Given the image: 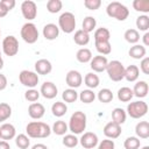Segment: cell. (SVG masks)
Returning a JSON list of instances; mask_svg holds the SVG:
<instances>
[{
	"label": "cell",
	"instance_id": "58",
	"mask_svg": "<svg viewBox=\"0 0 149 149\" xmlns=\"http://www.w3.org/2000/svg\"><path fill=\"white\" fill-rule=\"evenodd\" d=\"M0 139H1V134H0Z\"/></svg>",
	"mask_w": 149,
	"mask_h": 149
},
{
	"label": "cell",
	"instance_id": "46",
	"mask_svg": "<svg viewBox=\"0 0 149 149\" xmlns=\"http://www.w3.org/2000/svg\"><path fill=\"white\" fill-rule=\"evenodd\" d=\"M84 6L90 10H97L101 6V1L100 0H85Z\"/></svg>",
	"mask_w": 149,
	"mask_h": 149
},
{
	"label": "cell",
	"instance_id": "2",
	"mask_svg": "<svg viewBox=\"0 0 149 149\" xmlns=\"http://www.w3.org/2000/svg\"><path fill=\"white\" fill-rule=\"evenodd\" d=\"M86 123H87L86 114L81 111H77L70 116L68 128L72 134L79 135V134H83L84 130L86 129Z\"/></svg>",
	"mask_w": 149,
	"mask_h": 149
},
{
	"label": "cell",
	"instance_id": "32",
	"mask_svg": "<svg viewBox=\"0 0 149 149\" xmlns=\"http://www.w3.org/2000/svg\"><path fill=\"white\" fill-rule=\"evenodd\" d=\"M95 97H97L98 100H99L100 102H102V104H108V102H111V101L113 100V98H114L113 92H112L109 88H101V90H99V92L97 93Z\"/></svg>",
	"mask_w": 149,
	"mask_h": 149
},
{
	"label": "cell",
	"instance_id": "25",
	"mask_svg": "<svg viewBox=\"0 0 149 149\" xmlns=\"http://www.w3.org/2000/svg\"><path fill=\"white\" fill-rule=\"evenodd\" d=\"M126 119H127V113L123 108L121 107H115L113 111H112V121L118 123V125H122L126 122Z\"/></svg>",
	"mask_w": 149,
	"mask_h": 149
},
{
	"label": "cell",
	"instance_id": "47",
	"mask_svg": "<svg viewBox=\"0 0 149 149\" xmlns=\"http://www.w3.org/2000/svg\"><path fill=\"white\" fill-rule=\"evenodd\" d=\"M98 149H115V143L113 140L106 139L98 143Z\"/></svg>",
	"mask_w": 149,
	"mask_h": 149
},
{
	"label": "cell",
	"instance_id": "24",
	"mask_svg": "<svg viewBox=\"0 0 149 149\" xmlns=\"http://www.w3.org/2000/svg\"><path fill=\"white\" fill-rule=\"evenodd\" d=\"M128 54L134 59H142L143 57H146L147 50L142 44H134L133 47H130Z\"/></svg>",
	"mask_w": 149,
	"mask_h": 149
},
{
	"label": "cell",
	"instance_id": "48",
	"mask_svg": "<svg viewBox=\"0 0 149 149\" xmlns=\"http://www.w3.org/2000/svg\"><path fill=\"white\" fill-rule=\"evenodd\" d=\"M144 74H149V57H143L140 62V69Z\"/></svg>",
	"mask_w": 149,
	"mask_h": 149
},
{
	"label": "cell",
	"instance_id": "15",
	"mask_svg": "<svg viewBox=\"0 0 149 149\" xmlns=\"http://www.w3.org/2000/svg\"><path fill=\"white\" fill-rule=\"evenodd\" d=\"M102 132H104V135H105L107 139L114 140V139H118V137L121 135L122 129H121V126H120V125H118V123H115V122H113V121H109V122H107V123L105 125Z\"/></svg>",
	"mask_w": 149,
	"mask_h": 149
},
{
	"label": "cell",
	"instance_id": "13",
	"mask_svg": "<svg viewBox=\"0 0 149 149\" xmlns=\"http://www.w3.org/2000/svg\"><path fill=\"white\" fill-rule=\"evenodd\" d=\"M107 64H108V59L106 58V56H101V55L92 57V59L90 62V66H91V69L93 70L94 73L95 72L100 73V72L106 71Z\"/></svg>",
	"mask_w": 149,
	"mask_h": 149
},
{
	"label": "cell",
	"instance_id": "11",
	"mask_svg": "<svg viewBox=\"0 0 149 149\" xmlns=\"http://www.w3.org/2000/svg\"><path fill=\"white\" fill-rule=\"evenodd\" d=\"M79 143L84 149H93L98 146L99 139L98 135L93 132H85L83 133L81 137L79 139Z\"/></svg>",
	"mask_w": 149,
	"mask_h": 149
},
{
	"label": "cell",
	"instance_id": "38",
	"mask_svg": "<svg viewBox=\"0 0 149 149\" xmlns=\"http://www.w3.org/2000/svg\"><path fill=\"white\" fill-rule=\"evenodd\" d=\"M15 144L19 149H28L30 146V140L26 134H19L15 136Z\"/></svg>",
	"mask_w": 149,
	"mask_h": 149
},
{
	"label": "cell",
	"instance_id": "41",
	"mask_svg": "<svg viewBox=\"0 0 149 149\" xmlns=\"http://www.w3.org/2000/svg\"><path fill=\"white\" fill-rule=\"evenodd\" d=\"M62 143L66 148H74L79 143V139L74 134H65L62 140Z\"/></svg>",
	"mask_w": 149,
	"mask_h": 149
},
{
	"label": "cell",
	"instance_id": "50",
	"mask_svg": "<svg viewBox=\"0 0 149 149\" xmlns=\"http://www.w3.org/2000/svg\"><path fill=\"white\" fill-rule=\"evenodd\" d=\"M7 84H8L7 77H6L5 74L0 73V91H3V90L7 87Z\"/></svg>",
	"mask_w": 149,
	"mask_h": 149
},
{
	"label": "cell",
	"instance_id": "18",
	"mask_svg": "<svg viewBox=\"0 0 149 149\" xmlns=\"http://www.w3.org/2000/svg\"><path fill=\"white\" fill-rule=\"evenodd\" d=\"M43 37L48 41H54L59 36V28L55 23H47L42 30Z\"/></svg>",
	"mask_w": 149,
	"mask_h": 149
},
{
	"label": "cell",
	"instance_id": "52",
	"mask_svg": "<svg viewBox=\"0 0 149 149\" xmlns=\"http://www.w3.org/2000/svg\"><path fill=\"white\" fill-rule=\"evenodd\" d=\"M8 14V10L5 8V6L0 2V17H3V16H6Z\"/></svg>",
	"mask_w": 149,
	"mask_h": 149
},
{
	"label": "cell",
	"instance_id": "49",
	"mask_svg": "<svg viewBox=\"0 0 149 149\" xmlns=\"http://www.w3.org/2000/svg\"><path fill=\"white\" fill-rule=\"evenodd\" d=\"M0 2L5 6V8H6L8 12L12 10V9L15 7V5H16L15 0H0Z\"/></svg>",
	"mask_w": 149,
	"mask_h": 149
},
{
	"label": "cell",
	"instance_id": "12",
	"mask_svg": "<svg viewBox=\"0 0 149 149\" xmlns=\"http://www.w3.org/2000/svg\"><path fill=\"white\" fill-rule=\"evenodd\" d=\"M65 83L69 88H78L83 84V76L77 70H70L65 76Z\"/></svg>",
	"mask_w": 149,
	"mask_h": 149
},
{
	"label": "cell",
	"instance_id": "28",
	"mask_svg": "<svg viewBox=\"0 0 149 149\" xmlns=\"http://www.w3.org/2000/svg\"><path fill=\"white\" fill-rule=\"evenodd\" d=\"M73 41H74L76 44H78L80 47H84V45L88 44V42H90V34L85 33L81 29L76 30L74 35H73Z\"/></svg>",
	"mask_w": 149,
	"mask_h": 149
},
{
	"label": "cell",
	"instance_id": "23",
	"mask_svg": "<svg viewBox=\"0 0 149 149\" xmlns=\"http://www.w3.org/2000/svg\"><path fill=\"white\" fill-rule=\"evenodd\" d=\"M84 83L85 85L87 86V88L90 90H93V88H97L100 84V79H99V76L94 72H88L85 74L84 77Z\"/></svg>",
	"mask_w": 149,
	"mask_h": 149
},
{
	"label": "cell",
	"instance_id": "10",
	"mask_svg": "<svg viewBox=\"0 0 149 149\" xmlns=\"http://www.w3.org/2000/svg\"><path fill=\"white\" fill-rule=\"evenodd\" d=\"M21 13H22V16L28 21H33L36 15H37V6L34 1L31 0H24L22 3H21Z\"/></svg>",
	"mask_w": 149,
	"mask_h": 149
},
{
	"label": "cell",
	"instance_id": "51",
	"mask_svg": "<svg viewBox=\"0 0 149 149\" xmlns=\"http://www.w3.org/2000/svg\"><path fill=\"white\" fill-rule=\"evenodd\" d=\"M142 42H143L142 45H143L144 48L149 45V33H148V31H146V33L143 34V36H142Z\"/></svg>",
	"mask_w": 149,
	"mask_h": 149
},
{
	"label": "cell",
	"instance_id": "22",
	"mask_svg": "<svg viewBox=\"0 0 149 149\" xmlns=\"http://www.w3.org/2000/svg\"><path fill=\"white\" fill-rule=\"evenodd\" d=\"M135 134L139 139H148L149 137V122L148 121H140L135 126Z\"/></svg>",
	"mask_w": 149,
	"mask_h": 149
},
{
	"label": "cell",
	"instance_id": "36",
	"mask_svg": "<svg viewBox=\"0 0 149 149\" xmlns=\"http://www.w3.org/2000/svg\"><path fill=\"white\" fill-rule=\"evenodd\" d=\"M136 30L139 31H148V29H149V16L148 15H146V14H143V15H140V16H137L136 17Z\"/></svg>",
	"mask_w": 149,
	"mask_h": 149
},
{
	"label": "cell",
	"instance_id": "40",
	"mask_svg": "<svg viewBox=\"0 0 149 149\" xmlns=\"http://www.w3.org/2000/svg\"><path fill=\"white\" fill-rule=\"evenodd\" d=\"M12 115V107L7 102H0V122H5Z\"/></svg>",
	"mask_w": 149,
	"mask_h": 149
},
{
	"label": "cell",
	"instance_id": "31",
	"mask_svg": "<svg viewBox=\"0 0 149 149\" xmlns=\"http://www.w3.org/2000/svg\"><path fill=\"white\" fill-rule=\"evenodd\" d=\"M92 57H93L92 52L87 48H80L76 54V58L79 63H88V62H91Z\"/></svg>",
	"mask_w": 149,
	"mask_h": 149
},
{
	"label": "cell",
	"instance_id": "37",
	"mask_svg": "<svg viewBox=\"0 0 149 149\" xmlns=\"http://www.w3.org/2000/svg\"><path fill=\"white\" fill-rule=\"evenodd\" d=\"M62 99H63V101H65V104L66 102H69V104L76 102V100L78 99V92L74 88H66L62 93Z\"/></svg>",
	"mask_w": 149,
	"mask_h": 149
},
{
	"label": "cell",
	"instance_id": "56",
	"mask_svg": "<svg viewBox=\"0 0 149 149\" xmlns=\"http://www.w3.org/2000/svg\"><path fill=\"white\" fill-rule=\"evenodd\" d=\"M141 149H149V146H144V147H142Z\"/></svg>",
	"mask_w": 149,
	"mask_h": 149
},
{
	"label": "cell",
	"instance_id": "33",
	"mask_svg": "<svg viewBox=\"0 0 149 149\" xmlns=\"http://www.w3.org/2000/svg\"><path fill=\"white\" fill-rule=\"evenodd\" d=\"M81 30H84L85 33L90 34L92 33L93 30H95V27H97V20L93 17V16H86L84 20H83V23H81Z\"/></svg>",
	"mask_w": 149,
	"mask_h": 149
},
{
	"label": "cell",
	"instance_id": "57",
	"mask_svg": "<svg viewBox=\"0 0 149 149\" xmlns=\"http://www.w3.org/2000/svg\"><path fill=\"white\" fill-rule=\"evenodd\" d=\"M0 36H1V29H0Z\"/></svg>",
	"mask_w": 149,
	"mask_h": 149
},
{
	"label": "cell",
	"instance_id": "35",
	"mask_svg": "<svg viewBox=\"0 0 149 149\" xmlns=\"http://www.w3.org/2000/svg\"><path fill=\"white\" fill-rule=\"evenodd\" d=\"M78 99L84 104H91L95 99V93L93 92V90L86 88V90H83L80 93H78Z\"/></svg>",
	"mask_w": 149,
	"mask_h": 149
},
{
	"label": "cell",
	"instance_id": "53",
	"mask_svg": "<svg viewBox=\"0 0 149 149\" xmlns=\"http://www.w3.org/2000/svg\"><path fill=\"white\" fill-rule=\"evenodd\" d=\"M0 149H10V146H9L8 141L0 140Z\"/></svg>",
	"mask_w": 149,
	"mask_h": 149
},
{
	"label": "cell",
	"instance_id": "7",
	"mask_svg": "<svg viewBox=\"0 0 149 149\" xmlns=\"http://www.w3.org/2000/svg\"><path fill=\"white\" fill-rule=\"evenodd\" d=\"M106 72L109 77L111 80L113 81H121L123 79V73H125V66L120 61H111L107 64Z\"/></svg>",
	"mask_w": 149,
	"mask_h": 149
},
{
	"label": "cell",
	"instance_id": "4",
	"mask_svg": "<svg viewBox=\"0 0 149 149\" xmlns=\"http://www.w3.org/2000/svg\"><path fill=\"white\" fill-rule=\"evenodd\" d=\"M58 28L65 34H71L76 28V17L71 12H64L58 17Z\"/></svg>",
	"mask_w": 149,
	"mask_h": 149
},
{
	"label": "cell",
	"instance_id": "42",
	"mask_svg": "<svg viewBox=\"0 0 149 149\" xmlns=\"http://www.w3.org/2000/svg\"><path fill=\"white\" fill-rule=\"evenodd\" d=\"M132 5L136 12L144 13V14L149 12V1L148 0H134Z\"/></svg>",
	"mask_w": 149,
	"mask_h": 149
},
{
	"label": "cell",
	"instance_id": "21",
	"mask_svg": "<svg viewBox=\"0 0 149 149\" xmlns=\"http://www.w3.org/2000/svg\"><path fill=\"white\" fill-rule=\"evenodd\" d=\"M139 76H140V70H139V66L137 65H134V64H130L128 65L127 68H125V73H123V78L127 80V81H136L139 79Z\"/></svg>",
	"mask_w": 149,
	"mask_h": 149
},
{
	"label": "cell",
	"instance_id": "26",
	"mask_svg": "<svg viewBox=\"0 0 149 149\" xmlns=\"http://www.w3.org/2000/svg\"><path fill=\"white\" fill-rule=\"evenodd\" d=\"M93 37H94V42H107L111 38V33L107 28L100 27L94 30Z\"/></svg>",
	"mask_w": 149,
	"mask_h": 149
},
{
	"label": "cell",
	"instance_id": "19",
	"mask_svg": "<svg viewBox=\"0 0 149 149\" xmlns=\"http://www.w3.org/2000/svg\"><path fill=\"white\" fill-rule=\"evenodd\" d=\"M0 134H1V140L3 141H9L15 139L16 136V129L12 123L5 122L0 126Z\"/></svg>",
	"mask_w": 149,
	"mask_h": 149
},
{
	"label": "cell",
	"instance_id": "45",
	"mask_svg": "<svg viewBox=\"0 0 149 149\" xmlns=\"http://www.w3.org/2000/svg\"><path fill=\"white\" fill-rule=\"evenodd\" d=\"M40 91H37V90H35V88H28L26 92H24V99L27 100V101H29V102H35V101H37L38 100V98H40Z\"/></svg>",
	"mask_w": 149,
	"mask_h": 149
},
{
	"label": "cell",
	"instance_id": "39",
	"mask_svg": "<svg viewBox=\"0 0 149 149\" xmlns=\"http://www.w3.org/2000/svg\"><path fill=\"white\" fill-rule=\"evenodd\" d=\"M94 44H95L97 51L101 56L109 55L111 51H112V45H111V42L109 41H107V42H94Z\"/></svg>",
	"mask_w": 149,
	"mask_h": 149
},
{
	"label": "cell",
	"instance_id": "30",
	"mask_svg": "<svg viewBox=\"0 0 149 149\" xmlns=\"http://www.w3.org/2000/svg\"><path fill=\"white\" fill-rule=\"evenodd\" d=\"M68 130H69L68 123L65 121H63V120L55 121L54 125H52V127H51V132L55 133L56 135H59V136H64Z\"/></svg>",
	"mask_w": 149,
	"mask_h": 149
},
{
	"label": "cell",
	"instance_id": "34",
	"mask_svg": "<svg viewBox=\"0 0 149 149\" xmlns=\"http://www.w3.org/2000/svg\"><path fill=\"white\" fill-rule=\"evenodd\" d=\"M123 37L125 40L130 43V44H137V42L140 41V33L134 29V28H130V29H127L123 34Z\"/></svg>",
	"mask_w": 149,
	"mask_h": 149
},
{
	"label": "cell",
	"instance_id": "5",
	"mask_svg": "<svg viewBox=\"0 0 149 149\" xmlns=\"http://www.w3.org/2000/svg\"><path fill=\"white\" fill-rule=\"evenodd\" d=\"M147 112H148V104L143 100L129 102L126 109V113L132 119H141L147 114Z\"/></svg>",
	"mask_w": 149,
	"mask_h": 149
},
{
	"label": "cell",
	"instance_id": "14",
	"mask_svg": "<svg viewBox=\"0 0 149 149\" xmlns=\"http://www.w3.org/2000/svg\"><path fill=\"white\" fill-rule=\"evenodd\" d=\"M40 94H41L43 98L50 100V99L56 98V95L58 94V88H57V86H56L52 81H44V83L41 85Z\"/></svg>",
	"mask_w": 149,
	"mask_h": 149
},
{
	"label": "cell",
	"instance_id": "29",
	"mask_svg": "<svg viewBox=\"0 0 149 149\" xmlns=\"http://www.w3.org/2000/svg\"><path fill=\"white\" fill-rule=\"evenodd\" d=\"M116 95H118V99L121 102H129L133 99V97H134L133 90L130 87H127V86H123V87L119 88Z\"/></svg>",
	"mask_w": 149,
	"mask_h": 149
},
{
	"label": "cell",
	"instance_id": "55",
	"mask_svg": "<svg viewBox=\"0 0 149 149\" xmlns=\"http://www.w3.org/2000/svg\"><path fill=\"white\" fill-rule=\"evenodd\" d=\"M3 68V59H2V56H1V51H0V70Z\"/></svg>",
	"mask_w": 149,
	"mask_h": 149
},
{
	"label": "cell",
	"instance_id": "6",
	"mask_svg": "<svg viewBox=\"0 0 149 149\" xmlns=\"http://www.w3.org/2000/svg\"><path fill=\"white\" fill-rule=\"evenodd\" d=\"M20 35H21L22 40L26 43H28V44L36 43L37 40H38V36H40L38 30H37V27L33 22H26L22 26L21 30H20Z\"/></svg>",
	"mask_w": 149,
	"mask_h": 149
},
{
	"label": "cell",
	"instance_id": "27",
	"mask_svg": "<svg viewBox=\"0 0 149 149\" xmlns=\"http://www.w3.org/2000/svg\"><path fill=\"white\" fill-rule=\"evenodd\" d=\"M66 112H68V106L63 101H56L51 106V113L56 118H62L63 115L66 114Z\"/></svg>",
	"mask_w": 149,
	"mask_h": 149
},
{
	"label": "cell",
	"instance_id": "17",
	"mask_svg": "<svg viewBox=\"0 0 149 149\" xmlns=\"http://www.w3.org/2000/svg\"><path fill=\"white\" fill-rule=\"evenodd\" d=\"M28 114L34 120H40L45 114V107L41 102H33L28 107Z\"/></svg>",
	"mask_w": 149,
	"mask_h": 149
},
{
	"label": "cell",
	"instance_id": "16",
	"mask_svg": "<svg viewBox=\"0 0 149 149\" xmlns=\"http://www.w3.org/2000/svg\"><path fill=\"white\" fill-rule=\"evenodd\" d=\"M35 72L37 74H42V76H45V74H49L51 71H52V64L49 59H45V58H41L38 61L35 62Z\"/></svg>",
	"mask_w": 149,
	"mask_h": 149
},
{
	"label": "cell",
	"instance_id": "20",
	"mask_svg": "<svg viewBox=\"0 0 149 149\" xmlns=\"http://www.w3.org/2000/svg\"><path fill=\"white\" fill-rule=\"evenodd\" d=\"M148 91H149V86H148V83L146 80H139V81H136L135 85H134V87H133V94H134V97H137L140 99L147 97Z\"/></svg>",
	"mask_w": 149,
	"mask_h": 149
},
{
	"label": "cell",
	"instance_id": "1",
	"mask_svg": "<svg viewBox=\"0 0 149 149\" xmlns=\"http://www.w3.org/2000/svg\"><path fill=\"white\" fill-rule=\"evenodd\" d=\"M26 133L31 139H45L51 134V127L42 121H31L26 126Z\"/></svg>",
	"mask_w": 149,
	"mask_h": 149
},
{
	"label": "cell",
	"instance_id": "44",
	"mask_svg": "<svg viewBox=\"0 0 149 149\" xmlns=\"http://www.w3.org/2000/svg\"><path fill=\"white\" fill-rule=\"evenodd\" d=\"M62 7H63V2L61 0H49L47 2V10L51 14H56L61 12Z\"/></svg>",
	"mask_w": 149,
	"mask_h": 149
},
{
	"label": "cell",
	"instance_id": "43",
	"mask_svg": "<svg viewBox=\"0 0 149 149\" xmlns=\"http://www.w3.org/2000/svg\"><path fill=\"white\" fill-rule=\"evenodd\" d=\"M125 149H139L141 147V141L136 136H128L123 142Z\"/></svg>",
	"mask_w": 149,
	"mask_h": 149
},
{
	"label": "cell",
	"instance_id": "54",
	"mask_svg": "<svg viewBox=\"0 0 149 149\" xmlns=\"http://www.w3.org/2000/svg\"><path fill=\"white\" fill-rule=\"evenodd\" d=\"M31 149H48V147L45 144H43V143H36V144H34L31 147Z\"/></svg>",
	"mask_w": 149,
	"mask_h": 149
},
{
	"label": "cell",
	"instance_id": "3",
	"mask_svg": "<svg viewBox=\"0 0 149 149\" xmlns=\"http://www.w3.org/2000/svg\"><path fill=\"white\" fill-rule=\"evenodd\" d=\"M106 13L109 17L116 19L118 21H125L129 16V9L119 1H112L106 7Z\"/></svg>",
	"mask_w": 149,
	"mask_h": 149
},
{
	"label": "cell",
	"instance_id": "9",
	"mask_svg": "<svg viewBox=\"0 0 149 149\" xmlns=\"http://www.w3.org/2000/svg\"><path fill=\"white\" fill-rule=\"evenodd\" d=\"M19 80L20 83L28 87V88H34L38 81H40V77L36 72L34 71H29V70H22L20 73H19Z\"/></svg>",
	"mask_w": 149,
	"mask_h": 149
},
{
	"label": "cell",
	"instance_id": "8",
	"mask_svg": "<svg viewBox=\"0 0 149 149\" xmlns=\"http://www.w3.org/2000/svg\"><path fill=\"white\" fill-rule=\"evenodd\" d=\"M2 52L8 57H13L19 52V41L14 35H8L2 40Z\"/></svg>",
	"mask_w": 149,
	"mask_h": 149
}]
</instances>
